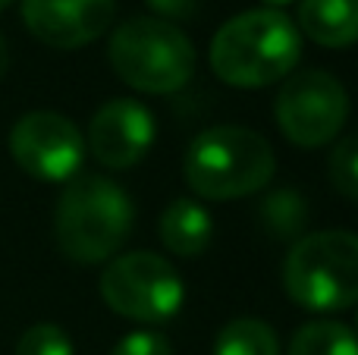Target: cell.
<instances>
[{
  "label": "cell",
  "mask_w": 358,
  "mask_h": 355,
  "mask_svg": "<svg viewBox=\"0 0 358 355\" xmlns=\"http://www.w3.org/2000/svg\"><path fill=\"white\" fill-rule=\"evenodd\" d=\"M117 0H22V22L41 44L76 50L113 25Z\"/></svg>",
  "instance_id": "9"
},
{
  "label": "cell",
  "mask_w": 358,
  "mask_h": 355,
  "mask_svg": "<svg viewBox=\"0 0 358 355\" xmlns=\"http://www.w3.org/2000/svg\"><path fill=\"white\" fill-rule=\"evenodd\" d=\"M110 355H170V343L157 331H136L126 333Z\"/></svg>",
  "instance_id": "18"
},
{
  "label": "cell",
  "mask_w": 358,
  "mask_h": 355,
  "mask_svg": "<svg viewBox=\"0 0 358 355\" xmlns=\"http://www.w3.org/2000/svg\"><path fill=\"white\" fill-rule=\"evenodd\" d=\"M10 154L31 180L69 182L85 161V138L69 117L35 110L19 117L10 129Z\"/></svg>",
  "instance_id": "8"
},
{
  "label": "cell",
  "mask_w": 358,
  "mask_h": 355,
  "mask_svg": "<svg viewBox=\"0 0 358 355\" xmlns=\"http://www.w3.org/2000/svg\"><path fill=\"white\" fill-rule=\"evenodd\" d=\"M261 220H264V230L277 239L299 236L302 226L308 224V205L296 189H280V192H271L264 198Z\"/></svg>",
  "instance_id": "15"
},
{
  "label": "cell",
  "mask_w": 358,
  "mask_h": 355,
  "mask_svg": "<svg viewBox=\"0 0 358 355\" xmlns=\"http://www.w3.org/2000/svg\"><path fill=\"white\" fill-rule=\"evenodd\" d=\"M283 287L308 312H340L358 302V233L317 230L302 236L283 261Z\"/></svg>",
  "instance_id": "5"
},
{
  "label": "cell",
  "mask_w": 358,
  "mask_h": 355,
  "mask_svg": "<svg viewBox=\"0 0 358 355\" xmlns=\"http://www.w3.org/2000/svg\"><path fill=\"white\" fill-rule=\"evenodd\" d=\"M148 6L167 22V19H189L198 10V0H148Z\"/></svg>",
  "instance_id": "19"
},
{
  "label": "cell",
  "mask_w": 358,
  "mask_h": 355,
  "mask_svg": "<svg viewBox=\"0 0 358 355\" xmlns=\"http://www.w3.org/2000/svg\"><path fill=\"white\" fill-rule=\"evenodd\" d=\"M155 117L145 104L132 98H113L92 117L88 151L94 161L110 170H129L155 145Z\"/></svg>",
  "instance_id": "10"
},
{
  "label": "cell",
  "mask_w": 358,
  "mask_h": 355,
  "mask_svg": "<svg viewBox=\"0 0 358 355\" xmlns=\"http://www.w3.org/2000/svg\"><path fill=\"white\" fill-rule=\"evenodd\" d=\"M10 3H13V0H0V13H3L6 6H10Z\"/></svg>",
  "instance_id": "22"
},
{
  "label": "cell",
  "mask_w": 358,
  "mask_h": 355,
  "mask_svg": "<svg viewBox=\"0 0 358 355\" xmlns=\"http://www.w3.org/2000/svg\"><path fill=\"white\" fill-rule=\"evenodd\" d=\"M132 220L136 208L123 186L101 173H79L66 182L57 201V245L76 264L107 261L129 239Z\"/></svg>",
  "instance_id": "2"
},
{
  "label": "cell",
  "mask_w": 358,
  "mask_h": 355,
  "mask_svg": "<svg viewBox=\"0 0 358 355\" xmlns=\"http://www.w3.org/2000/svg\"><path fill=\"white\" fill-rule=\"evenodd\" d=\"M330 182L340 189V195H346L349 201H358V132L340 138L330 151L327 161Z\"/></svg>",
  "instance_id": "16"
},
{
  "label": "cell",
  "mask_w": 358,
  "mask_h": 355,
  "mask_svg": "<svg viewBox=\"0 0 358 355\" xmlns=\"http://www.w3.org/2000/svg\"><path fill=\"white\" fill-rule=\"evenodd\" d=\"M161 239L173 255L179 258H198L214 239V220L208 208L189 198L170 201V208L161 214Z\"/></svg>",
  "instance_id": "12"
},
{
  "label": "cell",
  "mask_w": 358,
  "mask_h": 355,
  "mask_svg": "<svg viewBox=\"0 0 358 355\" xmlns=\"http://www.w3.org/2000/svg\"><path fill=\"white\" fill-rule=\"evenodd\" d=\"M299 25L321 48H349L358 41V0H302Z\"/></svg>",
  "instance_id": "11"
},
{
  "label": "cell",
  "mask_w": 358,
  "mask_h": 355,
  "mask_svg": "<svg viewBox=\"0 0 358 355\" xmlns=\"http://www.w3.org/2000/svg\"><path fill=\"white\" fill-rule=\"evenodd\" d=\"M6 69H10V48H6V38L0 35V79L6 75Z\"/></svg>",
  "instance_id": "20"
},
{
  "label": "cell",
  "mask_w": 358,
  "mask_h": 355,
  "mask_svg": "<svg viewBox=\"0 0 358 355\" xmlns=\"http://www.w3.org/2000/svg\"><path fill=\"white\" fill-rule=\"evenodd\" d=\"M101 299L129 321L161 324L182 308V277L155 252H129L113 258L101 274Z\"/></svg>",
  "instance_id": "6"
},
{
  "label": "cell",
  "mask_w": 358,
  "mask_h": 355,
  "mask_svg": "<svg viewBox=\"0 0 358 355\" xmlns=\"http://www.w3.org/2000/svg\"><path fill=\"white\" fill-rule=\"evenodd\" d=\"M107 60L126 85L145 94H173L195 73V48L179 25L136 16L117 25Z\"/></svg>",
  "instance_id": "4"
},
{
  "label": "cell",
  "mask_w": 358,
  "mask_h": 355,
  "mask_svg": "<svg viewBox=\"0 0 358 355\" xmlns=\"http://www.w3.org/2000/svg\"><path fill=\"white\" fill-rule=\"evenodd\" d=\"M267 6H271V10H277V6H283V3H289V0H264Z\"/></svg>",
  "instance_id": "21"
},
{
  "label": "cell",
  "mask_w": 358,
  "mask_h": 355,
  "mask_svg": "<svg viewBox=\"0 0 358 355\" xmlns=\"http://www.w3.org/2000/svg\"><path fill=\"white\" fill-rule=\"evenodd\" d=\"M289 355H358V337L336 321H311L296 331Z\"/></svg>",
  "instance_id": "14"
},
{
  "label": "cell",
  "mask_w": 358,
  "mask_h": 355,
  "mask_svg": "<svg viewBox=\"0 0 358 355\" xmlns=\"http://www.w3.org/2000/svg\"><path fill=\"white\" fill-rule=\"evenodd\" d=\"M277 170L273 148L261 132L245 126H210L192 138L182 173L198 198L229 201L255 195Z\"/></svg>",
  "instance_id": "3"
},
{
  "label": "cell",
  "mask_w": 358,
  "mask_h": 355,
  "mask_svg": "<svg viewBox=\"0 0 358 355\" xmlns=\"http://www.w3.org/2000/svg\"><path fill=\"white\" fill-rule=\"evenodd\" d=\"M16 355H73V340L66 337L63 327L41 321L19 337Z\"/></svg>",
  "instance_id": "17"
},
{
  "label": "cell",
  "mask_w": 358,
  "mask_h": 355,
  "mask_svg": "<svg viewBox=\"0 0 358 355\" xmlns=\"http://www.w3.org/2000/svg\"><path fill=\"white\" fill-rule=\"evenodd\" d=\"M302 35L286 13L261 6L227 19L210 41L214 75L236 88H264L292 75Z\"/></svg>",
  "instance_id": "1"
},
{
  "label": "cell",
  "mask_w": 358,
  "mask_h": 355,
  "mask_svg": "<svg viewBox=\"0 0 358 355\" xmlns=\"http://www.w3.org/2000/svg\"><path fill=\"white\" fill-rule=\"evenodd\" d=\"M214 355H280V340L267 321L236 318L220 327L214 340Z\"/></svg>",
  "instance_id": "13"
},
{
  "label": "cell",
  "mask_w": 358,
  "mask_h": 355,
  "mask_svg": "<svg viewBox=\"0 0 358 355\" xmlns=\"http://www.w3.org/2000/svg\"><path fill=\"white\" fill-rule=\"evenodd\" d=\"M277 126L299 148H321L340 136L349 117V94L327 69H305L286 75L277 94Z\"/></svg>",
  "instance_id": "7"
}]
</instances>
